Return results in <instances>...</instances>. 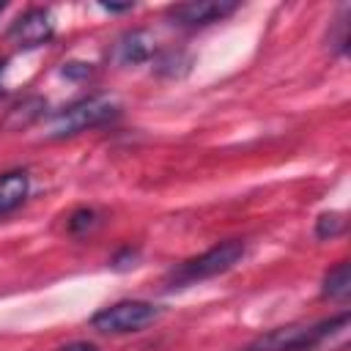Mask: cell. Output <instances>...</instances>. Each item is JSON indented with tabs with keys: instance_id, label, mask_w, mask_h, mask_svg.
<instances>
[{
	"instance_id": "5bb4252c",
	"label": "cell",
	"mask_w": 351,
	"mask_h": 351,
	"mask_svg": "<svg viewBox=\"0 0 351 351\" xmlns=\"http://www.w3.org/2000/svg\"><path fill=\"white\" fill-rule=\"evenodd\" d=\"M3 8H5V3H0V14H3Z\"/></svg>"
},
{
	"instance_id": "7a4b0ae2",
	"label": "cell",
	"mask_w": 351,
	"mask_h": 351,
	"mask_svg": "<svg viewBox=\"0 0 351 351\" xmlns=\"http://www.w3.org/2000/svg\"><path fill=\"white\" fill-rule=\"evenodd\" d=\"M156 318H159L156 304L140 302V299H126V302H118V304L99 310L90 318V326L96 332H104V335H126V332H140L143 326L154 324Z\"/></svg>"
},
{
	"instance_id": "8fae6325",
	"label": "cell",
	"mask_w": 351,
	"mask_h": 351,
	"mask_svg": "<svg viewBox=\"0 0 351 351\" xmlns=\"http://www.w3.org/2000/svg\"><path fill=\"white\" fill-rule=\"evenodd\" d=\"M93 211L90 208H80V211H74L71 214V219H69V230L71 233H80V230H85V228H90L93 225Z\"/></svg>"
},
{
	"instance_id": "9c48e42d",
	"label": "cell",
	"mask_w": 351,
	"mask_h": 351,
	"mask_svg": "<svg viewBox=\"0 0 351 351\" xmlns=\"http://www.w3.org/2000/svg\"><path fill=\"white\" fill-rule=\"evenodd\" d=\"M148 55H151V41L145 38V33H132L123 38V44H121L123 63H143Z\"/></svg>"
},
{
	"instance_id": "5b68a950",
	"label": "cell",
	"mask_w": 351,
	"mask_h": 351,
	"mask_svg": "<svg viewBox=\"0 0 351 351\" xmlns=\"http://www.w3.org/2000/svg\"><path fill=\"white\" fill-rule=\"evenodd\" d=\"M236 8H239V3H233V0H195V3L173 5L170 16L178 25L197 27V25H211V22H219V19L230 16Z\"/></svg>"
},
{
	"instance_id": "52a82bcc",
	"label": "cell",
	"mask_w": 351,
	"mask_h": 351,
	"mask_svg": "<svg viewBox=\"0 0 351 351\" xmlns=\"http://www.w3.org/2000/svg\"><path fill=\"white\" fill-rule=\"evenodd\" d=\"M30 192V178L25 170H8L0 176V217L16 211Z\"/></svg>"
},
{
	"instance_id": "ba28073f",
	"label": "cell",
	"mask_w": 351,
	"mask_h": 351,
	"mask_svg": "<svg viewBox=\"0 0 351 351\" xmlns=\"http://www.w3.org/2000/svg\"><path fill=\"white\" fill-rule=\"evenodd\" d=\"M324 293L329 299H348L351 293V274H348V261H340L335 269L326 271L324 277Z\"/></svg>"
},
{
	"instance_id": "6da1fadb",
	"label": "cell",
	"mask_w": 351,
	"mask_h": 351,
	"mask_svg": "<svg viewBox=\"0 0 351 351\" xmlns=\"http://www.w3.org/2000/svg\"><path fill=\"white\" fill-rule=\"evenodd\" d=\"M348 329V315H337L332 321L321 324H291V326H277L261 337H255L244 351H313L324 340H329L335 332Z\"/></svg>"
},
{
	"instance_id": "7c38bea8",
	"label": "cell",
	"mask_w": 351,
	"mask_h": 351,
	"mask_svg": "<svg viewBox=\"0 0 351 351\" xmlns=\"http://www.w3.org/2000/svg\"><path fill=\"white\" fill-rule=\"evenodd\" d=\"M60 351H99L93 343H88V340H74V343H69V346H63Z\"/></svg>"
},
{
	"instance_id": "277c9868",
	"label": "cell",
	"mask_w": 351,
	"mask_h": 351,
	"mask_svg": "<svg viewBox=\"0 0 351 351\" xmlns=\"http://www.w3.org/2000/svg\"><path fill=\"white\" fill-rule=\"evenodd\" d=\"M115 104L110 99H101V96H90V99H82L77 104H71L69 110H63L52 126H49V137H71L77 132H85V129H93V126H101L104 121H110L115 115Z\"/></svg>"
},
{
	"instance_id": "3957f363",
	"label": "cell",
	"mask_w": 351,
	"mask_h": 351,
	"mask_svg": "<svg viewBox=\"0 0 351 351\" xmlns=\"http://www.w3.org/2000/svg\"><path fill=\"white\" fill-rule=\"evenodd\" d=\"M244 255V244L239 239H228V241H219L217 247L206 250L203 255L197 258H189L184 261L176 271H173V280L178 285L184 282H195V280H208V277H217L222 271H228L230 266H236Z\"/></svg>"
},
{
	"instance_id": "30bf717a",
	"label": "cell",
	"mask_w": 351,
	"mask_h": 351,
	"mask_svg": "<svg viewBox=\"0 0 351 351\" xmlns=\"http://www.w3.org/2000/svg\"><path fill=\"white\" fill-rule=\"evenodd\" d=\"M343 228H346V219H343L340 214H324V217L318 219L315 233H318V239H326V236H337V233H343Z\"/></svg>"
},
{
	"instance_id": "8992f818",
	"label": "cell",
	"mask_w": 351,
	"mask_h": 351,
	"mask_svg": "<svg viewBox=\"0 0 351 351\" xmlns=\"http://www.w3.org/2000/svg\"><path fill=\"white\" fill-rule=\"evenodd\" d=\"M55 27H52V19H49V11L44 8H30L27 14H22L11 30H8V38L16 41L19 47H38V44H47L52 38Z\"/></svg>"
},
{
	"instance_id": "4fadbf2b",
	"label": "cell",
	"mask_w": 351,
	"mask_h": 351,
	"mask_svg": "<svg viewBox=\"0 0 351 351\" xmlns=\"http://www.w3.org/2000/svg\"><path fill=\"white\" fill-rule=\"evenodd\" d=\"M101 8H104V11H115V14H118V11H132L134 5H132V3H126V5H112V3H104Z\"/></svg>"
}]
</instances>
